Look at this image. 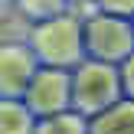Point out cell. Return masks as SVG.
<instances>
[{"label": "cell", "mask_w": 134, "mask_h": 134, "mask_svg": "<svg viewBox=\"0 0 134 134\" xmlns=\"http://www.w3.org/2000/svg\"><path fill=\"white\" fill-rule=\"evenodd\" d=\"M26 46L33 49L39 65H49V69H75L85 59L82 20L69 10L62 16L46 20V23H33L26 30Z\"/></svg>", "instance_id": "obj_1"}, {"label": "cell", "mask_w": 134, "mask_h": 134, "mask_svg": "<svg viewBox=\"0 0 134 134\" xmlns=\"http://www.w3.org/2000/svg\"><path fill=\"white\" fill-rule=\"evenodd\" d=\"M118 98H121L118 65L82 59V62L72 69V111L82 115L85 121H92L95 115L108 111Z\"/></svg>", "instance_id": "obj_2"}, {"label": "cell", "mask_w": 134, "mask_h": 134, "mask_svg": "<svg viewBox=\"0 0 134 134\" xmlns=\"http://www.w3.org/2000/svg\"><path fill=\"white\" fill-rule=\"evenodd\" d=\"M82 46H85V59L121 65L134 52L131 20L111 16V13H102V10L92 13V16H85L82 20Z\"/></svg>", "instance_id": "obj_3"}, {"label": "cell", "mask_w": 134, "mask_h": 134, "mask_svg": "<svg viewBox=\"0 0 134 134\" xmlns=\"http://www.w3.org/2000/svg\"><path fill=\"white\" fill-rule=\"evenodd\" d=\"M23 105L33 111V118H49L72 108V72L69 69H49L39 65L33 72V82L23 95Z\"/></svg>", "instance_id": "obj_4"}, {"label": "cell", "mask_w": 134, "mask_h": 134, "mask_svg": "<svg viewBox=\"0 0 134 134\" xmlns=\"http://www.w3.org/2000/svg\"><path fill=\"white\" fill-rule=\"evenodd\" d=\"M39 69L26 39H0V98H23Z\"/></svg>", "instance_id": "obj_5"}, {"label": "cell", "mask_w": 134, "mask_h": 134, "mask_svg": "<svg viewBox=\"0 0 134 134\" xmlns=\"http://www.w3.org/2000/svg\"><path fill=\"white\" fill-rule=\"evenodd\" d=\"M88 134H134V98H118L88 121Z\"/></svg>", "instance_id": "obj_6"}, {"label": "cell", "mask_w": 134, "mask_h": 134, "mask_svg": "<svg viewBox=\"0 0 134 134\" xmlns=\"http://www.w3.org/2000/svg\"><path fill=\"white\" fill-rule=\"evenodd\" d=\"M36 118L23 98H0V134H33Z\"/></svg>", "instance_id": "obj_7"}, {"label": "cell", "mask_w": 134, "mask_h": 134, "mask_svg": "<svg viewBox=\"0 0 134 134\" xmlns=\"http://www.w3.org/2000/svg\"><path fill=\"white\" fill-rule=\"evenodd\" d=\"M13 10L33 26V23H46L52 16L69 13V0H13Z\"/></svg>", "instance_id": "obj_8"}, {"label": "cell", "mask_w": 134, "mask_h": 134, "mask_svg": "<svg viewBox=\"0 0 134 134\" xmlns=\"http://www.w3.org/2000/svg\"><path fill=\"white\" fill-rule=\"evenodd\" d=\"M33 134H88V121L69 108V111H59V115L39 118Z\"/></svg>", "instance_id": "obj_9"}, {"label": "cell", "mask_w": 134, "mask_h": 134, "mask_svg": "<svg viewBox=\"0 0 134 134\" xmlns=\"http://www.w3.org/2000/svg\"><path fill=\"white\" fill-rule=\"evenodd\" d=\"M98 10L121 20H134V0H98Z\"/></svg>", "instance_id": "obj_10"}, {"label": "cell", "mask_w": 134, "mask_h": 134, "mask_svg": "<svg viewBox=\"0 0 134 134\" xmlns=\"http://www.w3.org/2000/svg\"><path fill=\"white\" fill-rule=\"evenodd\" d=\"M118 79H121V98H134V52L118 65Z\"/></svg>", "instance_id": "obj_11"}, {"label": "cell", "mask_w": 134, "mask_h": 134, "mask_svg": "<svg viewBox=\"0 0 134 134\" xmlns=\"http://www.w3.org/2000/svg\"><path fill=\"white\" fill-rule=\"evenodd\" d=\"M69 10L75 13L79 20L92 16V13H98V0H69Z\"/></svg>", "instance_id": "obj_12"}, {"label": "cell", "mask_w": 134, "mask_h": 134, "mask_svg": "<svg viewBox=\"0 0 134 134\" xmlns=\"http://www.w3.org/2000/svg\"><path fill=\"white\" fill-rule=\"evenodd\" d=\"M13 7V0H0V16H7V10Z\"/></svg>", "instance_id": "obj_13"}, {"label": "cell", "mask_w": 134, "mask_h": 134, "mask_svg": "<svg viewBox=\"0 0 134 134\" xmlns=\"http://www.w3.org/2000/svg\"><path fill=\"white\" fill-rule=\"evenodd\" d=\"M131 30H134V20H131Z\"/></svg>", "instance_id": "obj_14"}]
</instances>
